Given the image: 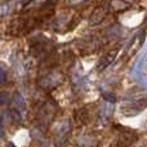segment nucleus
Listing matches in <instances>:
<instances>
[{
	"mask_svg": "<svg viewBox=\"0 0 147 147\" xmlns=\"http://www.w3.org/2000/svg\"><path fill=\"white\" fill-rule=\"evenodd\" d=\"M115 53H116V52H114V53H109V54H106V56H105L103 58H102L101 61H99V63H98V70H103V69H106V67L112 62V59L115 58V56H114Z\"/></svg>",
	"mask_w": 147,
	"mask_h": 147,
	"instance_id": "nucleus-1",
	"label": "nucleus"
},
{
	"mask_svg": "<svg viewBox=\"0 0 147 147\" xmlns=\"http://www.w3.org/2000/svg\"><path fill=\"white\" fill-rule=\"evenodd\" d=\"M10 101V94L8 92H0V106H5Z\"/></svg>",
	"mask_w": 147,
	"mask_h": 147,
	"instance_id": "nucleus-2",
	"label": "nucleus"
},
{
	"mask_svg": "<svg viewBox=\"0 0 147 147\" xmlns=\"http://www.w3.org/2000/svg\"><path fill=\"white\" fill-rule=\"evenodd\" d=\"M10 116H12L13 121H16V123H21V121H22V115H21L20 110H17L16 107H14V109H12V111H10Z\"/></svg>",
	"mask_w": 147,
	"mask_h": 147,
	"instance_id": "nucleus-3",
	"label": "nucleus"
},
{
	"mask_svg": "<svg viewBox=\"0 0 147 147\" xmlns=\"http://www.w3.org/2000/svg\"><path fill=\"white\" fill-rule=\"evenodd\" d=\"M9 12H10V4H9V3H5V4L0 5V17L8 14Z\"/></svg>",
	"mask_w": 147,
	"mask_h": 147,
	"instance_id": "nucleus-4",
	"label": "nucleus"
},
{
	"mask_svg": "<svg viewBox=\"0 0 147 147\" xmlns=\"http://www.w3.org/2000/svg\"><path fill=\"white\" fill-rule=\"evenodd\" d=\"M5 80H7V72H5L4 70L0 67V84L5 83Z\"/></svg>",
	"mask_w": 147,
	"mask_h": 147,
	"instance_id": "nucleus-5",
	"label": "nucleus"
},
{
	"mask_svg": "<svg viewBox=\"0 0 147 147\" xmlns=\"http://www.w3.org/2000/svg\"><path fill=\"white\" fill-rule=\"evenodd\" d=\"M85 1V0H67V3H70V4L75 5V4H80V3Z\"/></svg>",
	"mask_w": 147,
	"mask_h": 147,
	"instance_id": "nucleus-6",
	"label": "nucleus"
},
{
	"mask_svg": "<svg viewBox=\"0 0 147 147\" xmlns=\"http://www.w3.org/2000/svg\"><path fill=\"white\" fill-rule=\"evenodd\" d=\"M4 136V129H3V127H0V138Z\"/></svg>",
	"mask_w": 147,
	"mask_h": 147,
	"instance_id": "nucleus-7",
	"label": "nucleus"
}]
</instances>
